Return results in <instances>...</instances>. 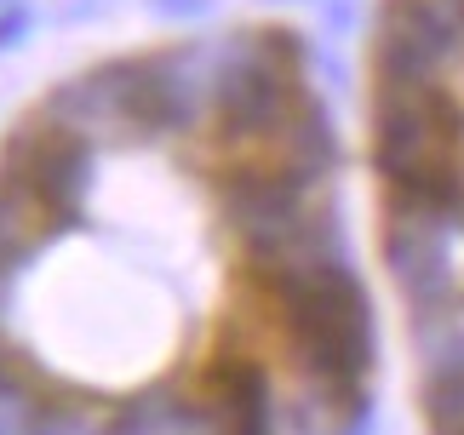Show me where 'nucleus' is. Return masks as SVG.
Segmentation results:
<instances>
[{"mask_svg":"<svg viewBox=\"0 0 464 435\" xmlns=\"http://www.w3.org/2000/svg\"><path fill=\"white\" fill-rule=\"evenodd\" d=\"M350 167L384 372L419 435H464V0H372Z\"/></svg>","mask_w":464,"mask_h":435,"instance_id":"obj_2","label":"nucleus"},{"mask_svg":"<svg viewBox=\"0 0 464 435\" xmlns=\"http://www.w3.org/2000/svg\"><path fill=\"white\" fill-rule=\"evenodd\" d=\"M350 126L281 17L92 52L0 121V435H362Z\"/></svg>","mask_w":464,"mask_h":435,"instance_id":"obj_1","label":"nucleus"}]
</instances>
